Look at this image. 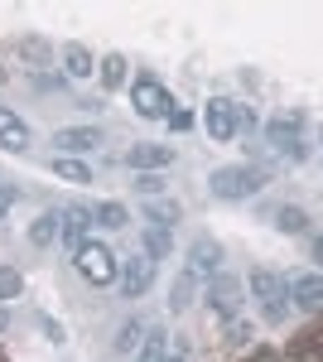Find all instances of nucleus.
Segmentation results:
<instances>
[{
    "mask_svg": "<svg viewBox=\"0 0 323 362\" xmlns=\"http://www.w3.org/2000/svg\"><path fill=\"white\" fill-rule=\"evenodd\" d=\"M15 203H20V189H15V184H0V218H5Z\"/></svg>",
    "mask_w": 323,
    "mask_h": 362,
    "instance_id": "obj_30",
    "label": "nucleus"
},
{
    "mask_svg": "<svg viewBox=\"0 0 323 362\" xmlns=\"http://www.w3.org/2000/svg\"><path fill=\"white\" fill-rule=\"evenodd\" d=\"M29 140H34V136H29L25 116H15V112H10V107H0V145L20 155V150H29Z\"/></svg>",
    "mask_w": 323,
    "mask_h": 362,
    "instance_id": "obj_15",
    "label": "nucleus"
},
{
    "mask_svg": "<svg viewBox=\"0 0 323 362\" xmlns=\"http://www.w3.org/2000/svg\"><path fill=\"white\" fill-rule=\"evenodd\" d=\"M169 126H174V131H189L193 116H189V112H174V116H169Z\"/></svg>",
    "mask_w": 323,
    "mask_h": 362,
    "instance_id": "obj_32",
    "label": "nucleus"
},
{
    "mask_svg": "<svg viewBox=\"0 0 323 362\" xmlns=\"http://www.w3.org/2000/svg\"><path fill=\"white\" fill-rule=\"evenodd\" d=\"M164 362H189V348H184V343H169V353H164Z\"/></svg>",
    "mask_w": 323,
    "mask_h": 362,
    "instance_id": "obj_31",
    "label": "nucleus"
},
{
    "mask_svg": "<svg viewBox=\"0 0 323 362\" xmlns=\"http://www.w3.org/2000/svg\"><path fill=\"white\" fill-rule=\"evenodd\" d=\"M5 329H10V309H0V334H5Z\"/></svg>",
    "mask_w": 323,
    "mask_h": 362,
    "instance_id": "obj_33",
    "label": "nucleus"
},
{
    "mask_svg": "<svg viewBox=\"0 0 323 362\" xmlns=\"http://www.w3.org/2000/svg\"><path fill=\"white\" fill-rule=\"evenodd\" d=\"M203 290H208V309H213L217 319L242 314V280L237 276H217V280H208Z\"/></svg>",
    "mask_w": 323,
    "mask_h": 362,
    "instance_id": "obj_9",
    "label": "nucleus"
},
{
    "mask_svg": "<svg viewBox=\"0 0 323 362\" xmlns=\"http://www.w3.org/2000/svg\"><path fill=\"white\" fill-rule=\"evenodd\" d=\"M126 165H131V174H160V169L174 165V145H155V140H140V145H131Z\"/></svg>",
    "mask_w": 323,
    "mask_h": 362,
    "instance_id": "obj_10",
    "label": "nucleus"
},
{
    "mask_svg": "<svg viewBox=\"0 0 323 362\" xmlns=\"http://www.w3.org/2000/svg\"><path fill=\"white\" fill-rule=\"evenodd\" d=\"M266 189V169L256 165H222L208 174V194L222 198V203H242V198H256Z\"/></svg>",
    "mask_w": 323,
    "mask_h": 362,
    "instance_id": "obj_1",
    "label": "nucleus"
},
{
    "mask_svg": "<svg viewBox=\"0 0 323 362\" xmlns=\"http://www.w3.org/2000/svg\"><path fill=\"white\" fill-rule=\"evenodd\" d=\"M304 223H309L304 208H280V213H275V227H280V232H304Z\"/></svg>",
    "mask_w": 323,
    "mask_h": 362,
    "instance_id": "obj_27",
    "label": "nucleus"
},
{
    "mask_svg": "<svg viewBox=\"0 0 323 362\" xmlns=\"http://www.w3.org/2000/svg\"><path fill=\"white\" fill-rule=\"evenodd\" d=\"M54 145L63 150V155H87V150H97L102 145V131L97 126H63V131H54Z\"/></svg>",
    "mask_w": 323,
    "mask_h": 362,
    "instance_id": "obj_13",
    "label": "nucleus"
},
{
    "mask_svg": "<svg viewBox=\"0 0 323 362\" xmlns=\"http://www.w3.org/2000/svg\"><path fill=\"white\" fill-rule=\"evenodd\" d=\"M314 251H319V261H323V237H319V242H314Z\"/></svg>",
    "mask_w": 323,
    "mask_h": 362,
    "instance_id": "obj_34",
    "label": "nucleus"
},
{
    "mask_svg": "<svg viewBox=\"0 0 323 362\" xmlns=\"http://www.w3.org/2000/svg\"><path fill=\"white\" fill-rule=\"evenodd\" d=\"M140 251H145L150 261H169V251H174V232H169V227H145Z\"/></svg>",
    "mask_w": 323,
    "mask_h": 362,
    "instance_id": "obj_20",
    "label": "nucleus"
},
{
    "mask_svg": "<svg viewBox=\"0 0 323 362\" xmlns=\"http://www.w3.org/2000/svg\"><path fill=\"white\" fill-rule=\"evenodd\" d=\"M73 271H78L87 285H111V280L121 276V266H116V251H111L107 242H97V237H92V242H87L78 256H73Z\"/></svg>",
    "mask_w": 323,
    "mask_h": 362,
    "instance_id": "obj_4",
    "label": "nucleus"
},
{
    "mask_svg": "<svg viewBox=\"0 0 323 362\" xmlns=\"http://www.w3.org/2000/svg\"><path fill=\"white\" fill-rule=\"evenodd\" d=\"M164 189V179L160 174H135V194H145V198H155Z\"/></svg>",
    "mask_w": 323,
    "mask_h": 362,
    "instance_id": "obj_29",
    "label": "nucleus"
},
{
    "mask_svg": "<svg viewBox=\"0 0 323 362\" xmlns=\"http://www.w3.org/2000/svg\"><path fill=\"white\" fill-rule=\"evenodd\" d=\"M145 334H150V329H145L140 319H126V324H121V334H116V353H135V348L145 343Z\"/></svg>",
    "mask_w": 323,
    "mask_h": 362,
    "instance_id": "obj_23",
    "label": "nucleus"
},
{
    "mask_svg": "<svg viewBox=\"0 0 323 362\" xmlns=\"http://www.w3.org/2000/svg\"><path fill=\"white\" fill-rule=\"evenodd\" d=\"M5 83H10V73H5V68H0V87H5Z\"/></svg>",
    "mask_w": 323,
    "mask_h": 362,
    "instance_id": "obj_35",
    "label": "nucleus"
},
{
    "mask_svg": "<svg viewBox=\"0 0 323 362\" xmlns=\"http://www.w3.org/2000/svg\"><path fill=\"white\" fill-rule=\"evenodd\" d=\"M97 78H102V87H107V92H121V87H126V78H131L126 54H102V58H97Z\"/></svg>",
    "mask_w": 323,
    "mask_h": 362,
    "instance_id": "obj_16",
    "label": "nucleus"
},
{
    "mask_svg": "<svg viewBox=\"0 0 323 362\" xmlns=\"http://www.w3.org/2000/svg\"><path fill=\"white\" fill-rule=\"evenodd\" d=\"M131 107H135V116H145V121H169V116H174V92H169L155 73H140L131 83Z\"/></svg>",
    "mask_w": 323,
    "mask_h": 362,
    "instance_id": "obj_3",
    "label": "nucleus"
},
{
    "mask_svg": "<svg viewBox=\"0 0 323 362\" xmlns=\"http://www.w3.org/2000/svg\"><path fill=\"white\" fill-rule=\"evenodd\" d=\"M58 232H63V208H49V213H39V218H34L29 242H34V247H54Z\"/></svg>",
    "mask_w": 323,
    "mask_h": 362,
    "instance_id": "obj_17",
    "label": "nucleus"
},
{
    "mask_svg": "<svg viewBox=\"0 0 323 362\" xmlns=\"http://www.w3.org/2000/svg\"><path fill=\"white\" fill-rule=\"evenodd\" d=\"M87 213H92V223L97 227H111V232H121V227H131V213H126V203H92V208H87Z\"/></svg>",
    "mask_w": 323,
    "mask_h": 362,
    "instance_id": "obj_19",
    "label": "nucleus"
},
{
    "mask_svg": "<svg viewBox=\"0 0 323 362\" xmlns=\"http://www.w3.org/2000/svg\"><path fill=\"white\" fill-rule=\"evenodd\" d=\"M49 169H54L58 179H68V184H92V165H82V160H73V155H54Z\"/></svg>",
    "mask_w": 323,
    "mask_h": 362,
    "instance_id": "obj_21",
    "label": "nucleus"
},
{
    "mask_svg": "<svg viewBox=\"0 0 323 362\" xmlns=\"http://www.w3.org/2000/svg\"><path fill=\"white\" fill-rule=\"evenodd\" d=\"M285 285H290V305L323 309V271H295Z\"/></svg>",
    "mask_w": 323,
    "mask_h": 362,
    "instance_id": "obj_11",
    "label": "nucleus"
},
{
    "mask_svg": "<svg viewBox=\"0 0 323 362\" xmlns=\"http://www.w3.org/2000/svg\"><path fill=\"white\" fill-rule=\"evenodd\" d=\"M222 338H227V343H246V338H251V319H246V314L222 319Z\"/></svg>",
    "mask_w": 323,
    "mask_h": 362,
    "instance_id": "obj_26",
    "label": "nucleus"
},
{
    "mask_svg": "<svg viewBox=\"0 0 323 362\" xmlns=\"http://www.w3.org/2000/svg\"><path fill=\"white\" fill-rule=\"evenodd\" d=\"M203 126H208V136L213 140H237L242 131V107L232 102V97H208V107H203Z\"/></svg>",
    "mask_w": 323,
    "mask_h": 362,
    "instance_id": "obj_7",
    "label": "nucleus"
},
{
    "mask_svg": "<svg viewBox=\"0 0 323 362\" xmlns=\"http://www.w3.org/2000/svg\"><path fill=\"white\" fill-rule=\"evenodd\" d=\"M20 295H25V276L15 266H0V309L10 305V300H20Z\"/></svg>",
    "mask_w": 323,
    "mask_h": 362,
    "instance_id": "obj_24",
    "label": "nucleus"
},
{
    "mask_svg": "<svg viewBox=\"0 0 323 362\" xmlns=\"http://www.w3.org/2000/svg\"><path fill=\"white\" fill-rule=\"evenodd\" d=\"M97 73V58H92V49L87 44H63V78H73V83H87Z\"/></svg>",
    "mask_w": 323,
    "mask_h": 362,
    "instance_id": "obj_14",
    "label": "nucleus"
},
{
    "mask_svg": "<svg viewBox=\"0 0 323 362\" xmlns=\"http://www.w3.org/2000/svg\"><path fill=\"white\" fill-rule=\"evenodd\" d=\"M155 271H160V261H150L145 251H131L126 266H121V290H126V300H140V295L155 285Z\"/></svg>",
    "mask_w": 323,
    "mask_h": 362,
    "instance_id": "obj_8",
    "label": "nucleus"
},
{
    "mask_svg": "<svg viewBox=\"0 0 323 362\" xmlns=\"http://www.w3.org/2000/svg\"><path fill=\"white\" fill-rule=\"evenodd\" d=\"M266 140L280 150V155L304 160V112H280V116L266 126Z\"/></svg>",
    "mask_w": 323,
    "mask_h": 362,
    "instance_id": "obj_6",
    "label": "nucleus"
},
{
    "mask_svg": "<svg viewBox=\"0 0 323 362\" xmlns=\"http://www.w3.org/2000/svg\"><path fill=\"white\" fill-rule=\"evenodd\" d=\"M164 353H169V334L164 329H150L145 343H140V362H164Z\"/></svg>",
    "mask_w": 323,
    "mask_h": 362,
    "instance_id": "obj_25",
    "label": "nucleus"
},
{
    "mask_svg": "<svg viewBox=\"0 0 323 362\" xmlns=\"http://www.w3.org/2000/svg\"><path fill=\"white\" fill-rule=\"evenodd\" d=\"M20 54H25V58H34V63H49V58H54L44 39H20Z\"/></svg>",
    "mask_w": 323,
    "mask_h": 362,
    "instance_id": "obj_28",
    "label": "nucleus"
},
{
    "mask_svg": "<svg viewBox=\"0 0 323 362\" xmlns=\"http://www.w3.org/2000/svg\"><path fill=\"white\" fill-rule=\"evenodd\" d=\"M58 242L78 256V251L92 242V213H87V208H63V232H58Z\"/></svg>",
    "mask_w": 323,
    "mask_h": 362,
    "instance_id": "obj_12",
    "label": "nucleus"
},
{
    "mask_svg": "<svg viewBox=\"0 0 323 362\" xmlns=\"http://www.w3.org/2000/svg\"><path fill=\"white\" fill-rule=\"evenodd\" d=\"M251 295H256V305H261V319L266 324H285V314H290V285L280 271H270V266H251Z\"/></svg>",
    "mask_w": 323,
    "mask_h": 362,
    "instance_id": "obj_2",
    "label": "nucleus"
},
{
    "mask_svg": "<svg viewBox=\"0 0 323 362\" xmlns=\"http://www.w3.org/2000/svg\"><path fill=\"white\" fill-rule=\"evenodd\" d=\"M193 290H198V280H193L189 271H179V276H174V290H169V314H184V309L193 305Z\"/></svg>",
    "mask_w": 323,
    "mask_h": 362,
    "instance_id": "obj_22",
    "label": "nucleus"
},
{
    "mask_svg": "<svg viewBox=\"0 0 323 362\" xmlns=\"http://www.w3.org/2000/svg\"><path fill=\"white\" fill-rule=\"evenodd\" d=\"M145 218H150V227H169V232H174V223L184 218V203H174V198H150V203H145Z\"/></svg>",
    "mask_w": 323,
    "mask_h": 362,
    "instance_id": "obj_18",
    "label": "nucleus"
},
{
    "mask_svg": "<svg viewBox=\"0 0 323 362\" xmlns=\"http://www.w3.org/2000/svg\"><path fill=\"white\" fill-rule=\"evenodd\" d=\"M222 242L217 237H193L189 242V261H184V271H189L198 285H208V280H217L222 276Z\"/></svg>",
    "mask_w": 323,
    "mask_h": 362,
    "instance_id": "obj_5",
    "label": "nucleus"
}]
</instances>
